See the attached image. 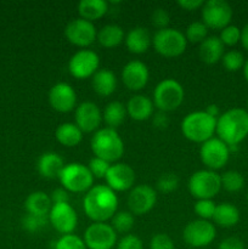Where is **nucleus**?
<instances>
[{
	"instance_id": "nucleus-48",
	"label": "nucleus",
	"mask_w": 248,
	"mask_h": 249,
	"mask_svg": "<svg viewBox=\"0 0 248 249\" xmlns=\"http://www.w3.org/2000/svg\"><path fill=\"white\" fill-rule=\"evenodd\" d=\"M203 0H179L177 1V5L182 9L187 10V11H195V10L203 6Z\"/></svg>"
},
{
	"instance_id": "nucleus-40",
	"label": "nucleus",
	"mask_w": 248,
	"mask_h": 249,
	"mask_svg": "<svg viewBox=\"0 0 248 249\" xmlns=\"http://www.w3.org/2000/svg\"><path fill=\"white\" fill-rule=\"evenodd\" d=\"M46 224V216H36L26 214L22 219V228L28 232H38Z\"/></svg>"
},
{
	"instance_id": "nucleus-11",
	"label": "nucleus",
	"mask_w": 248,
	"mask_h": 249,
	"mask_svg": "<svg viewBox=\"0 0 248 249\" xmlns=\"http://www.w3.org/2000/svg\"><path fill=\"white\" fill-rule=\"evenodd\" d=\"M199 157L209 170L221 169L229 162L230 147L219 138H212L202 143L199 148Z\"/></svg>"
},
{
	"instance_id": "nucleus-24",
	"label": "nucleus",
	"mask_w": 248,
	"mask_h": 249,
	"mask_svg": "<svg viewBox=\"0 0 248 249\" xmlns=\"http://www.w3.org/2000/svg\"><path fill=\"white\" fill-rule=\"evenodd\" d=\"M224 44L219 39V36H207L198 48L199 58L207 65H214L219 62L224 56Z\"/></svg>"
},
{
	"instance_id": "nucleus-49",
	"label": "nucleus",
	"mask_w": 248,
	"mask_h": 249,
	"mask_svg": "<svg viewBox=\"0 0 248 249\" xmlns=\"http://www.w3.org/2000/svg\"><path fill=\"white\" fill-rule=\"evenodd\" d=\"M241 44H242L243 48L248 51V23L243 26V28L241 29Z\"/></svg>"
},
{
	"instance_id": "nucleus-25",
	"label": "nucleus",
	"mask_w": 248,
	"mask_h": 249,
	"mask_svg": "<svg viewBox=\"0 0 248 249\" xmlns=\"http://www.w3.org/2000/svg\"><path fill=\"white\" fill-rule=\"evenodd\" d=\"M92 90L99 96H111L117 89V78L109 70H99L91 77Z\"/></svg>"
},
{
	"instance_id": "nucleus-22",
	"label": "nucleus",
	"mask_w": 248,
	"mask_h": 249,
	"mask_svg": "<svg viewBox=\"0 0 248 249\" xmlns=\"http://www.w3.org/2000/svg\"><path fill=\"white\" fill-rule=\"evenodd\" d=\"M126 113L136 122L147 121L153 113V102L145 95H134L126 104Z\"/></svg>"
},
{
	"instance_id": "nucleus-28",
	"label": "nucleus",
	"mask_w": 248,
	"mask_h": 249,
	"mask_svg": "<svg viewBox=\"0 0 248 249\" xmlns=\"http://www.w3.org/2000/svg\"><path fill=\"white\" fill-rule=\"evenodd\" d=\"M108 11V2L105 0H82L78 4V12L80 18L89 22L102 18Z\"/></svg>"
},
{
	"instance_id": "nucleus-45",
	"label": "nucleus",
	"mask_w": 248,
	"mask_h": 249,
	"mask_svg": "<svg viewBox=\"0 0 248 249\" xmlns=\"http://www.w3.org/2000/svg\"><path fill=\"white\" fill-rule=\"evenodd\" d=\"M218 249H245V245L237 237H226L219 243Z\"/></svg>"
},
{
	"instance_id": "nucleus-38",
	"label": "nucleus",
	"mask_w": 248,
	"mask_h": 249,
	"mask_svg": "<svg viewBox=\"0 0 248 249\" xmlns=\"http://www.w3.org/2000/svg\"><path fill=\"white\" fill-rule=\"evenodd\" d=\"M179 186V178L174 173H164L157 180V189L162 194H170Z\"/></svg>"
},
{
	"instance_id": "nucleus-5",
	"label": "nucleus",
	"mask_w": 248,
	"mask_h": 249,
	"mask_svg": "<svg viewBox=\"0 0 248 249\" xmlns=\"http://www.w3.org/2000/svg\"><path fill=\"white\" fill-rule=\"evenodd\" d=\"M185 97L182 85L177 80L167 78L156 85L153 90V104L160 112H170L179 108Z\"/></svg>"
},
{
	"instance_id": "nucleus-1",
	"label": "nucleus",
	"mask_w": 248,
	"mask_h": 249,
	"mask_svg": "<svg viewBox=\"0 0 248 249\" xmlns=\"http://www.w3.org/2000/svg\"><path fill=\"white\" fill-rule=\"evenodd\" d=\"M83 209L94 223H106L118 209V197L107 185H95L85 194Z\"/></svg>"
},
{
	"instance_id": "nucleus-15",
	"label": "nucleus",
	"mask_w": 248,
	"mask_h": 249,
	"mask_svg": "<svg viewBox=\"0 0 248 249\" xmlns=\"http://www.w3.org/2000/svg\"><path fill=\"white\" fill-rule=\"evenodd\" d=\"M49 220L58 233L70 235L77 228L78 215L70 203H56L51 207Z\"/></svg>"
},
{
	"instance_id": "nucleus-8",
	"label": "nucleus",
	"mask_w": 248,
	"mask_h": 249,
	"mask_svg": "<svg viewBox=\"0 0 248 249\" xmlns=\"http://www.w3.org/2000/svg\"><path fill=\"white\" fill-rule=\"evenodd\" d=\"M189 191L192 197L198 199H213L221 190L220 175L214 170H197L190 177Z\"/></svg>"
},
{
	"instance_id": "nucleus-31",
	"label": "nucleus",
	"mask_w": 248,
	"mask_h": 249,
	"mask_svg": "<svg viewBox=\"0 0 248 249\" xmlns=\"http://www.w3.org/2000/svg\"><path fill=\"white\" fill-rule=\"evenodd\" d=\"M126 116V106H124L119 101H112L105 107L102 119L107 124V128H111L116 130V128L121 126L125 121Z\"/></svg>"
},
{
	"instance_id": "nucleus-41",
	"label": "nucleus",
	"mask_w": 248,
	"mask_h": 249,
	"mask_svg": "<svg viewBox=\"0 0 248 249\" xmlns=\"http://www.w3.org/2000/svg\"><path fill=\"white\" fill-rule=\"evenodd\" d=\"M109 167H111V163L106 162V160H101V158L99 157L91 158L89 162V165H88L92 177L97 178V179H101V178L106 177Z\"/></svg>"
},
{
	"instance_id": "nucleus-19",
	"label": "nucleus",
	"mask_w": 248,
	"mask_h": 249,
	"mask_svg": "<svg viewBox=\"0 0 248 249\" xmlns=\"http://www.w3.org/2000/svg\"><path fill=\"white\" fill-rule=\"evenodd\" d=\"M74 119L75 125L83 133H92V131L99 130L102 114L96 104L91 101H85L75 108Z\"/></svg>"
},
{
	"instance_id": "nucleus-36",
	"label": "nucleus",
	"mask_w": 248,
	"mask_h": 249,
	"mask_svg": "<svg viewBox=\"0 0 248 249\" xmlns=\"http://www.w3.org/2000/svg\"><path fill=\"white\" fill-rule=\"evenodd\" d=\"M53 249H88L85 246L84 240L79 236L73 235H63L55 242Z\"/></svg>"
},
{
	"instance_id": "nucleus-39",
	"label": "nucleus",
	"mask_w": 248,
	"mask_h": 249,
	"mask_svg": "<svg viewBox=\"0 0 248 249\" xmlns=\"http://www.w3.org/2000/svg\"><path fill=\"white\" fill-rule=\"evenodd\" d=\"M219 39L221 40V43L224 44V46H233L241 40V29L237 26H233V24H229L228 27L221 29L220 36Z\"/></svg>"
},
{
	"instance_id": "nucleus-37",
	"label": "nucleus",
	"mask_w": 248,
	"mask_h": 249,
	"mask_svg": "<svg viewBox=\"0 0 248 249\" xmlns=\"http://www.w3.org/2000/svg\"><path fill=\"white\" fill-rule=\"evenodd\" d=\"M216 204L214 203L213 199H198L195 203L194 211L197 216L202 220H208V219H213L214 212H215Z\"/></svg>"
},
{
	"instance_id": "nucleus-14",
	"label": "nucleus",
	"mask_w": 248,
	"mask_h": 249,
	"mask_svg": "<svg viewBox=\"0 0 248 249\" xmlns=\"http://www.w3.org/2000/svg\"><path fill=\"white\" fill-rule=\"evenodd\" d=\"M65 36L73 45L88 48L96 40L97 32L92 22L79 17L68 22L65 28Z\"/></svg>"
},
{
	"instance_id": "nucleus-32",
	"label": "nucleus",
	"mask_w": 248,
	"mask_h": 249,
	"mask_svg": "<svg viewBox=\"0 0 248 249\" xmlns=\"http://www.w3.org/2000/svg\"><path fill=\"white\" fill-rule=\"evenodd\" d=\"M221 187L228 192H238L245 186V178L237 170H228L220 175Z\"/></svg>"
},
{
	"instance_id": "nucleus-9",
	"label": "nucleus",
	"mask_w": 248,
	"mask_h": 249,
	"mask_svg": "<svg viewBox=\"0 0 248 249\" xmlns=\"http://www.w3.org/2000/svg\"><path fill=\"white\" fill-rule=\"evenodd\" d=\"M232 7L225 0H208L202 6V19L208 28L223 29L230 24Z\"/></svg>"
},
{
	"instance_id": "nucleus-26",
	"label": "nucleus",
	"mask_w": 248,
	"mask_h": 249,
	"mask_svg": "<svg viewBox=\"0 0 248 249\" xmlns=\"http://www.w3.org/2000/svg\"><path fill=\"white\" fill-rule=\"evenodd\" d=\"M53 202L49 195L43 191L32 192L24 201V208L27 213L36 216H46L50 213Z\"/></svg>"
},
{
	"instance_id": "nucleus-46",
	"label": "nucleus",
	"mask_w": 248,
	"mask_h": 249,
	"mask_svg": "<svg viewBox=\"0 0 248 249\" xmlns=\"http://www.w3.org/2000/svg\"><path fill=\"white\" fill-rule=\"evenodd\" d=\"M51 202L56 203H70V194L65 189H56L51 192Z\"/></svg>"
},
{
	"instance_id": "nucleus-50",
	"label": "nucleus",
	"mask_w": 248,
	"mask_h": 249,
	"mask_svg": "<svg viewBox=\"0 0 248 249\" xmlns=\"http://www.w3.org/2000/svg\"><path fill=\"white\" fill-rule=\"evenodd\" d=\"M206 112L208 114H211L212 117H214V118H218V117L220 116V114H219V107L216 106V105H214V104L209 105V106L207 107Z\"/></svg>"
},
{
	"instance_id": "nucleus-13",
	"label": "nucleus",
	"mask_w": 248,
	"mask_h": 249,
	"mask_svg": "<svg viewBox=\"0 0 248 249\" xmlns=\"http://www.w3.org/2000/svg\"><path fill=\"white\" fill-rule=\"evenodd\" d=\"M83 240L88 249H112L117 245V232L109 224L94 223L87 228Z\"/></svg>"
},
{
	"instance_id": "nucleus-35",
	"label": "nucleus",
	"mask_w": 248,
	"mask_h": 249,
	"mask_svg": "<svg viewBox=\"0 0 248 249\" xmlns=\"http://www.w3.org/2000/svg\"><path fill=\"white\" fill-rule=\"evenodd\" d=\"M207 34H208V27L202 21H196L187 26L185 38L192 44L202 43L207 38Z\"/></svg>"
},
{
	"instance_id": "nucleus-3",
	"label": "nucleus",
	"mask_w": 248,
	"mask_h": 249,
	"mask_svg": "<svg viewBox=\"0 0 248 249\" xmlns=\"http://www.w3.org/2000/svg\"><path fill=\"white\" fill-rule=\"evenodd\" d=\"M216 119L206 111L191 112L182 119L181 131L187 140L203 143L213 138L216 130Z\"/></svg>"
},
{
	"instance_id": "nucleus-53",
	"label": "nucleus",
	"mask_w": 248,
	"mask_h": 249,
	"mask_svg": "<svg viewBox=\"0 0 248 249\" xmlns=\"http://www.w3.org/2000/svg\"><path fill=\"white\" fill-rule=\"evenodd\" d=\"M247 202H248V192H247Z\"/></svg>"
},
{
	"instance_id": "nucleus-17",
	"label": "nucleus",
	"mask_w": 248,
	"mask_h": 249,
	"mask_svg": "<svg viewBox=\"0 0 248 249\" xmlns=\"http://www.w3.org/2000/svg\"><path fill=\"white\" fill-rule=\"evenodd\" d=\"M105 179L109 189L114 192H123L133 187L135 182V172L126 163H113Z\"/></svg>"
},
{
	"instance_id": "nucleus-18",
	"label": "nucleus",
	"mask_w": 248,
	"mask_h": 249,
	"mask_svg": "<svg viewBox=\"0 0 248 249\" xmlns=\"http://www.w3.org/2000/svg\"><path fill=\"white\" fill-rule=\"evenodd\" d=\"M49 104L55 111L67 113L75 107L77 92L68 83H57L49 91Z\"/></svg>"
},
{
	"instance_id": "nucleus-51",
	"label": "nucleus",
	"mask_w": 248,
	"mask_h": 249,
	"mask_svg": "<svg viewBox=\"0 0 248 249\" xmlns=\"http://www.w3.org/2000/svg\"><path fill=\"white\" fill-rule=\"evenodd\" d=\"M242 70H243V75H245L246 82L248 83V60L245 62V66H243Z\"/></svg>"
},
{
	"instance_id": "nucleus-34",
	"label": "nucleus",
	"mask_w": 248,
	"mask_h": 249,
	"mask_svg": "<svg viewBox=\"0 0 248 249\" xmlns=\"http://www.w3.org/2000/svg\"><path fill=\"white\" fill-rule=\"evenodd\" d=\"M224 68L229 72H237L241 68L245 66V56L241 51L238 50H230L228 53H224L223 58H221Z\"/></svg>"
},
{
	"instance_id": "nucleus-42",
	"label": "nucleus",
	"mask_w": 248,
	"mask_h": 249,
	"mask_svg": "<svg viewBox=\"0 0 248 249\" xmlns=\"http://www.w3.org/2000/svg\"><path fill=\"white\" fill-rule=\"evenodd\" d=\"M150 249H175V245L167 233H156L150 241Z\"/></svg>"
},
{
	"instance_id": "nucleus-21",
	"label": "nucleus",
	"mask_w": 248,
	"mask_h": 249,
	"mask_svg": "<svg viewBox=\"0 0 248 249\" xmlns=\"http://www.w3.org/2000/svg\"><path fill=\"white\" fill-rule=\"evenodd\" d=\"M65 162L62 157L56 152H45L39 157L36 163V169L39 174L46 179H56L60 178L61 172L65 168Z\"/></svg>"
},
{
	"instance_id": "nucleus-27",
	"label": "nucleus",
	"mask_w": 248,
	"mask_h": 249,
	"mask_svg": "<svg viewBox=\"0 0 248 249\" xmlns=\"http://www.w3.org/2000/svg\"><path fill=\"white\" fill-rule=\"evenodd\" d=\"M213 221L220 228H233L240 221V211L237 207L228 202L218 204L214 212Z\"/></svg>"
},
{
	"instance_id": "nucleus-29",
	"label": "nucleus",
	"mask_w": 248,
	"mask_h": 249,
	"mask_svg": "<svg viewBox=\"0 0 248 249\" xmlns=\"http://www.w3.org/2000/svg\"><path fill=\"white\" fill-rule=\"evenodd\" d=\"M56 140L66 147H74L79 145L83 139V131L75 123H62L55 131Z\"/></svg>"
},
{
	"instance_id": "nucleus-52",
	"label": "nucleus",
	"mask_w": 248,
	"mask_h": 249,
	"mask_svg": "<svg viewBox=\"0 0 248 249\" xmlns=\"http://www.w3.org/2000/svg\"><path fill=\"white\" fill-rule=\"evenodd\" d=\"M247 109H248V99H247Z\"/></svg>"
},
{
	"instance_id": "nucleus-20",
	"label": "nucleus",
	"mask_w": 248,
	"mask_h": 249,
	"mask_svg": "<svg viewBox=\"0 0 248 249\" xmlns=\"http://www.w3.org/2000/svg\"><path fill=\"white\" fill-rule=\"evenodd\" d=\"M148 79H150V72L147 66L142 61H130L122 70V80L131 91H139L143 89Z\"/></svg>"
},
{
	"instance_id": "nucleus-10",
	"label": "nucleus",
	"mask_w": 248,
	"mask_h": 249,
	"mask_svg": "<svg viewBox=\"0 0 248 249\" xmlns=\"http://www.w3.org/2000/svg\"><path fill=\"white\" fill-rule=\"evenodd\" d=\"M215 226L208 220H202V219L189 223L182 231V238L185 243L192 248L207 247L215 240Z\"/></svg>"
},
{
	"instance_id": "nucleus-12",
	"label": "nucleus",
	"mask_w": 248,
	"mask_h": 249,
	"mask_svg": "<svg viewBox=\"0 0 248 249\" xmlns=\"http://www.w3.org/2000/svg\"><path fill=\"white\" fill-rule=\"evenodd\" d=\"M100 57L95 51L82 49L73 53L68 62V71L75 79H85L92 77L99 71Z\"/></svg>"
},
{
	"instance_id": "nucleus-33",
	"label": "nucleus",
	"mask_w": 248,
	"mask_h": 249,
	"mask_svg": "<svg viewBox=\"0 0 248 249\" xmlns=\"http://www.w3.org/2000/svg\"><path fill=\"white\" fill-rule=\"evenodd\" d=\"M134 215L130 212H118L112 218L111 226L116 232L128 233L134 228Z\"/></svg>"
},
{
	"instance_id": "nucleus-44",
	"label": "nucleus",
	"mask_w": 248,
	"mask_h": 249,
	"mask_svg": "<svg viewBox=\"0 0 248 249\" xmlns=\"http://www.w3.org/2000/svg\"><path fill=\"white\" fill-rule=\"evenodd\" d=\"M117 249H143V243L138 236L129 233L119 240Z\"/></svg>"
},
{
	"instance_id": "nucleus-6",
	"label": "nucleus",
	"mask_w": 248,
	"mask_h": 249,
	"mask_svg": "<svg viewBox=\"0 0 248 249\" xmlns=\"http://www.w3.org/2000/svg\"><path fill=\"white\" fill-rule=\"evenodd\" d=\"M153 49L160 56L167 58H174L182 55L186 50L187 40L185 34L175 28L159 29L152 38Z\"/></svg>"
},
{
	"instance_id": "nucleus-4",
	"label": "nucleus",
	"mask_w": 248,
	"mask_h": 249,
	"mask_svg": "<svg viewBox=\"0 0 248 249\" xmlns=\"http://www.w3.org/2000/svg\"><path fill=\"white\" fill-rule=\"evenodd\" d=\"M90 146L95 157L112 163L121 160L124 153V142L117 130L111 128H102L95 131Z\"/></svg>"
},
{
	"instance_id": "nucleus-2",
	"label": "nucleus",
	"mask_w": 248,
	"mask_h": 249,
	"mask_svg": "<svg viewBox=\"0 0 248 249\" xmlns=\"http://www.w3.org/2000/svg\"><path fill=\"white\" fill-rule=\"evenodd\" d=\"M215 133L230 150L237 146L248 136V111L235 107L221 113L216 119Z\"/></svg>"
},
{
	"instance_id": "nucleus-23",
	"label": "nucleus",
	"mask_w": 248,
	"mask_h": 249,
	"mask_svg": "<svg viewBox=\"0 0 248 249\" xmlns=\"http://www.w3.org/2000/svg\"><path fill=\"white\" fill-rule=\"evenodd\" d=\"M152 44L150 31L145 27H134L125 36V45L130 53L140 55L146 53Z\"/></svg>"
},
{
	"instance_id": "nucleus-16",
	"label": "nucleus",
	"mask_w": 248,
	"mask_h": 249,
	"mask_svg": "<svg viewBox=\"0 0 248 249\" xmlns=\"http://www.w3.org/2000/svg\"><path fill=\"white\" fill-rule=\"evenodd\" d=\"M157 202V194L150 185H138L133 187L128 196V207L131 214L145 215L152 211Z\"/></svg>"
},
{
	"instance_id": "nucleus-7",
	"label": "nucleus",
	"mask_w": 248,
	"mask_h": 249,
	"mask_svg": "<svg viewBox=\"0 0 248 249\" xmlns=\"http://www.w3.org/2000/svg\"><path fill=\"white\" fill-rule=\"evenodd\" d=\"M58 179L63 189L68 192L82 194L88 192L94 186V177L90 173L89 168L78 162L66 164Z\"/></svg>"
},
{
	"instance_id": "nucleus-47",
	"label": "nucleus",
	"mask_w": 248,
	"mask_h": 249,
	"mask_svg": "<svg viewBox=\"0 0 248 249\" xmlns=\"http://www.w3.org/2000/svg\"><path fill=\"white\" fill-rule=\"evenodd\" d=\"M152 124L156 126L157 129H165L169 124V118H168L167 113L165 112H158L153 116L152 119Z\"/></svg>"
},
{
	"instance_id": "nucleus-43",
	"label": "nucleus",
	"mask_w": 248,
	"mask_h": 249,
	"mask_svg": "<svg viewBox=\"0 0 248 249\" xmlns=\"http://www.w3.org/2000/svg\"><path fill=\"white\" fill-rule=\"evenodd\" d=\"M151 22H152L153 26L159 31V29L168 28V24L170 22L169 14L165 9H162V7H158L151 15Z\"/></svg>"
},
{
	"instance_id": "nucleus-30",
	"label": "nucleus",
	"mask_w": 248,
	"mask_h": 249,
	"mask_svg": "<svg viewBox=\"0 0 248 249\" xmlns=\"http://www.w3.org/2000/svg\"><path fill=\"white\" fill-rule=\"evenodd\" d=\"M96 39L104 48H116L123 41L124 31L118 24H106L97 32Z\"/></svg>"
}]
</instances>
